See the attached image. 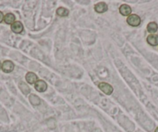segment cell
Wrapping results in <instances>:
<instances>
[{
    "instance_id": "cell-1",
    "label": "cell",
    "mask_w": 158,
    "mask_h": 132,
    "mask_svg": "<svg viewBox=\"0 0 158 132\" xmlns=\"http://www.w3.org/2000/svg\"><path fill=\"white\" fill-rule=\"evenodd\" d=\"M127 22L129 25L132 27H138L141 23V19L138 15L131 14L127 19Z\"/></svg>"
},
{
    "instance_id": "cell-2",
    "label": "cell",
    "mask_w": 158,
    "mask_h": 132,
    "mask_svg": "<svg viewBox=\"0 0 158 132\" xmlns=\"http://www.w3.org/2000/svg\"><path fill=\"white\" fill-rule=\"evenodd\" d=\"M98 88L104 92L106 95H111L113 92V87H112L111 85H109V83H100L98 85Z\"/></svg>"
},
{
    "instance_id": "cell-3",
    "label": "cell",
    "mask_w": 158,
    "mask_h": 132,
    "mask_svg": "<svg viewBox=\"0 0 158 132\" xmlns=\"http://www.w3.org/2000/svg\"><path fill=\"white\" fill-rule=\"evenodd\" d=\"M35 89L40 92H44L48 89V84L44 80H37L34 85Z\"/></svg>"
},
{
    "instance_id": "cell-4",
    "label": "cell",
    "mask_w": 158,
    "mask_h": 132,
    "mask_svg": "<svg viewBox=\"0 0 158 132\" xmlns=\"http://www.w3.org/2000/svg\"><path fill=\"white\" fill-rule=\"evenodd\" d=\"M15 65L11 61H5L2 65V69L6 73H10L14 70Z\"/></svg>"
},
{
    "instance_id": "cell-5",
    "label": "cell",
    "mask_w": 158,
    "mask_h": 132,
    "mask_svg": "<svg viewBox=\"0 0 158 132\" xmlns=\"http://www.w3.org/2000/svg\"><path fill=\"white\" fill-rule=\"evenodd\" d=\"M11 30L16 34H20L23 30V25L20 21H15L11 25Z\"/></svg>"
},
{
    "instance_id": "cell-6",
    "label": "cell",
    "mask_w": 158,
    "mask_h": 132,
    "mask_svg": "<svg viewBox=\"0 0 158 132\" xmlns=\"http://www.w3.org/2000/svg\"><path fill=\"white\" fill-rule=\"evenodd\" d=\"M119 13H120V14H122L123 16H130L132 13L131 7L129 6L127 4H123V5L120 6V7H119Z\"/></svg>"
},
{
    "instance_id": "cell-7",
    "label": "cell",
    "mask_w": 158,
    "mask_h": 132,
    "mask_svg": "<svg viewBox=\"0 0 158 132\" xmlns=\"http://www.w3.org/2000/svg\"><path fill=\"white\" fill-rule=\"evenodd\" d=\"M94 9H95V12H97V13H103L108 10V6L105 2H99L98 4H95Z\"/></svg>"
},
{
    "instance_id": "cell-8",
    "label": "cell",
    "mask_w": 158,
    "mask_h": 132,
    "mask_svg": "<svg viewBox=\"0 0 158 132\" xmlns=\"http://www.w3.org/2000/svg\"><path fill=\"white\" fill-rule=\"evenodd\" d=\"M147 43L151 46L158 45V35L156 34H150L147 38Z\"/></svg>"
},
{
    "instance_id": "cell-9",
    "label": "cell",
    "mask_w": 158,
    "mask_h": 132,
    "mask_svg": "<svg viewBox=\"0 0 158 132\" xmlns=\"http://www.w3.org/2000/svg\"><path fill=\"white\" fill-rule=\"evenodd\" d=\"M26 80L29 84H35L37 81V76L33 72H28L26 75Z\"/></svg>"
},
{
    "instance_id": "cell-10",
    "label": "cell",
    "mask_w": 158,
    "mask_h": 132,
    "mask_svg": "<svg viewBox=\"0 0 158 132\" xmlns=\"http://www.w3.org/2000/svg\"><path fill=\"white\" fill-rule=\"evenodd\" d=\"M147 31L150 33V34H154L157 31V29H158V26L156 24V23L155 22H150L149 23L148 25H147Z\"/></svg>"
},
{
    "instance_id": "cell-11",
    "label": "cell",
    "mask_w": 158,
    "mask_h": 132,
    "mask_svg": "<svg viewBox=\"0 0 158 132\" xmlns=\"http://www.w3.org/2000/svg\"><path fill=\"white\" fill-rule=\"evenodd\" d=\"M29 100H30V102L31 103L33 106L40 105V104L41 102V101H40V99L37 96L34 95V94H31V95L30 96V97H29Z\"/></svg>"
},
{
    "instance_id": "cell-12",
    "label": "cell",
    "mask_w": 158,
    "mask_h": 132,
    "mask_svg": "<svg viewBox=\"0 0 158 132\" xmlns=\"http://www.w3.org/2000/svg\"><path fill=\"white\" fill-rule=\"evenodd\" d=\"M57 15L59 16H61V17H65V16H68L69 14V10L68 9L64 8V7H59L57 10Z\"/></svg>"
},
{
    "instance_id": "cell-13",
    "label": "cell",
    "mask_w": 158,
    "mask_h": 132,
    "mask_svg": "<svg viewBox=\"0 0 158 132\" xmlns=\"http://www.w3.org/2000/svg\"><path fill=\"white\" fill-rule=\"evenodd\" d=\"M16 19V16L13 14V13H7L5 16H4V21L7 24H13L15 22Z\"/></svg>"
},
{
    "instance_id": "cell-14",
    "label": "cell",
    "mask_w": 158,
    "mask_h": 132,
    "mask_svg": "<svg viewBox=\"0 0 158 132\" xmlns=\"http://www.w3.org/2000/svg\"><path fill=\"white\" fill-rule=\"evenodd\" d=\"M19 88L20 89V90L22 91L23 93L25 94V95H27V94L30 93V87L28 86V85H27L25 83H23V82H20V83H19Z\"/></svg>"
},
{
    "instance_id": "cell-15",
    "label": "cell",
    "mask_w": 158,
    "mask_h": 132,
    "mask_svg": "<svg viewBox=\"0 0 158 132\" xmlns=\"http://www.w3.org/2000/svg\"><path fill=\"white\" fill-rule=\"evenodd\" d=\"M4 20V15L2 12L0 11V23H2Z\"/></svg>"
},
{
    "instance_id": "cell-16",
    "label": "cell",
    "mask_w": 158,
    "mask_h": 132,
    "mask_svg": "<svg viewBox=\"0 0 158 132\" xmlns=\"http://www.w3.org/2000/svg\"><path fill=\"white\" fill-rule=\"evenodd\" d=\"M2 64L1 63V62H0V69H2Z\"/></svg>"
},
{
    "instance_id": "cell-17",
    "label": "cell",
    "mask_w": 158,
    "mask_h": 132,
    "mask_svg": "<svg viewBox=\"0 0 158 132\" xmlns=\"http://www.w3.org/2000/svg\"><path fill=\"white\" fill-rule=\"evenodd\" d=\"M155 132H158V127H156V130H155Z\"/></svg>"
}]
</instances>
